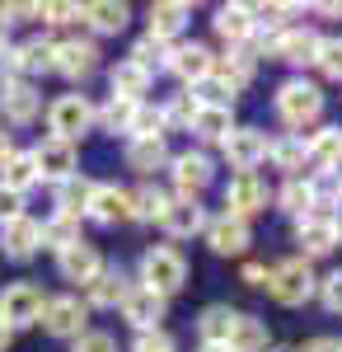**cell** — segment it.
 <instances>
[{"label":"cell","instance_id":"6da1fadb","mask_svg":"<svg viewBox=\"0 0 342 352\" xmlns=\"http://www.w3.org/2000/svg\"><path fill=\"white\" fill-rule=\"evenodd\" d=\"M272 109H277V118L286 122L290 132L305 136V127H315L319 118H323V89L315 80H305V76H290V80L277 85Z\"/></svg>","mask_w":342,"mask_h":352},{"label":"cell","instance_id":"7a4b0ae2","mask_svg":"<svg viewBox=\"0 0 342 352\" xmlns=\"http://www.w3.org/2000/svg\"><path fill=\"white\" fill-rule=\"evenodd\" d=\"M136 287H146V292H155V296H179L187 287V258L183 249H174V244H150L146 254H141V282Z\"/></svg>","mask_w":342,"mask_h":352},{"label":"cell","instance_id":"3957f363","mask_svg":"<svg viewBox=\"0 0 342 352\" xmlns=\"http://www.w3.org/2000/svg\"><path fill=\"white\" fill-rule=\"evenodd\" d=\"M267 292H272V300L277 305H286V310H295V305H305V300H315L319 292V277L315 268L295 254V258H282L277 268L267 272Z\"/></svg>","mask_w":342,"mask_h":352},{"label":"cell","instance_id":"277c9868","mask_svg":"<svg viewBox=\"0 0 342 352\" xmlns=\"http://www.w3.org/2000/svg\"><path fill=\"white\" fill-rule=\"evenodd\" d=\"M43 305H47V296L38 282H10V287H0V324L10 333L43 324Z\"/></svg>","mask_w":342,"mask_h":352},{"label":"cell","instance_id":"5b68a950","mask_svg":"<svg viewBox=\"0 0 342 352\" xmlns=\"http://www.w3.org/2000/svg\"><path fill=\"white\" fill-rule=\"evenodd\" d=\"M89 127H94V104L84 94H56L47 104V136H61L76 146Z\"/></svg>","mask_w":342,"mask_h":352},{"label":"cell","instance_id":"8992f818","mask_svg":"<svg viewBox=\"0 0 342 352\" xmlns=\"http://www.w3.org/2000/svg\"><path fill=\"white\" fill-rule=\"evenodd\" d=\"M272 207V188L263 184V174H230L225 184V217L253 221Z\"/></svg>","mask_w":342,"mask_h":352},{"label":"cell","instance_id":"52a82bcc","mask_svg":"<svg viewBox=\"0 0 342 352\" xmlns=\"http://www.w3.org/2000/svg\"><path fill=\"white\" fill-rule=\"evenodd\" d=\"M169 179L179 197H202L216 184V160L207 151H179V155H169Z\"/></svg>","mask_w":342,"mask_h":352},{"label":"cell","instance_id":"ba28073f","mask_svg":"<svg viewBox=\"0 0 342 352\" xmlns=\"http://www.w3.org/2000/svg\"><path fill=\"white\" fill-rule=\"evenodd\" d=\"M5 80H33L43 71H52V43L47 38H28V43H10L0 52Z\"/></svg>","mask_w":342,"mask_h":352},{"label":"cell","instance_id":"9c48e42d","mask_svg":"<svg viewBox=\"0 0 342 352\" xmlns=\"http://www.w3.org/2000/svg\"><path fill=\"white\" fill-rule=\"evenodd\" d=\"M43 329L52 338H61V343H76L80 333L89 329V305L80 296H47V305H43Z\"/></svg>","mask_w":342,"mask_h":352},{"label":"cell","instance_id":"30bf717a","mask_svg":"<svg viewBox=\"0 0 342 352\" xmlns=\"http://www.w3.org/2000/svg\"><path fill=\"white\" fill-rule=\"evenodd\" d=\"M33 164H38V179H47V184H66L71 174H80V151L71 146V141H61V136H43L33 151Z\"/></svg>","mask_w":342,"mask_h":352},{"label":"cell","instance_id":"8fae6325","mask_svg":"<svg viewBox=\"0 0 342 352\" xmlns=\"http://www.w3.org/2000/svg\"><path fill=\"white\" fill-rule=\"evenodd\" d=\"M220 155L235 174H258V164L267 160V132L258 127H235V132L220 141Z\"/></svg>","mask_w":342,"mask_h":352},{"label":"cell","instance_id":"7c38bea8","mask_svg":"<svg viewBox=\"0 0 342 352\" xmlns=\"http://www.w3.org/2000/svg\"><path fill=\"white\" fill-rule=\"evenodd\" d=\"M52 71L66 80H89L99 71V43L89 38H61L52 43Z\"/></svg>","mask_w":342,"mask_h":352},{"label":"cell","instance_id":"4fadbf2b","mask_svg":"<svg viewBox=\"0 0 342 352\" xmlns=\"http://www.w3.org/2000/svg\"><path fill=\"white\" fill-rule=\"evenodd\" d=\"M319 33L310 24H290L267 43V61H286V66H315Z\"/></svg>","mask_w":342,"mask_h":352},{"label":"cell","instance_id":"5bb4252c","mask_svg":"<svg viewBox=\"0 0 342 352\" xmlns=\"http://www.w3.org/2000/svg\"><path fill=\"white\" fill-rule=\"evenodd\" d=\"M43 113V94L33 80H5L0 85V122L10 127H28Z\"/></svg>","mask_w":342,"mask_h":352},{"label":"cell","instance_id":"9a60e30c","mask_svg":"<svg viewBox=\"0 0 342 352\" xmlns=\"http://www.w3.org/2000/svg\"><path fill=\"white\" fill-rule=\"evenodd\" d=\"M211 28H216V38L220 43H230V52L235 47H249L253 38H258V24H253V5H216V14H211Z\"/></svg>","mask_w":342,"mask_h":352},{"label":"cell","instance_id":"2e32d148","mask_svg":"<svg viewBox=\"0 0 342 352\" xmlns=\"http://www.w3.org/2000/svg\"><path fill=\"white\" fill-rule=\"evenodd\" d=\"M207 244H211V254H220V258H239V254H249V244H253V226L249 221H239V217H211L207 221Z\"/></svg>","mask_w":342,"mask_h":352},{"label":"cell","instance_id":"e0dca14e","mask_svg":"<svg viewBox=\"0 0 342 352\" xmlns=\"http://www.w3.org/2000/svg\"><path fill=\"white\" fill-rule=\"evenodd\" d=\"M38 249H43V221H33L28 212L0 226V254H5V258H14V263H28Z\"/></svg>","mask_w":342,"mask_h":352},{"label":"cell","instance_id":"ac0fdd59","mask_svg":"<svg viewBox=\"0 0 342 352\" xmlns=\"http://www.w3.org/2000/svg\"><path fill=\"white\" fill-rule=\"evenodd\" d=\"M207 207L197 202V197H169V207H164V217H159V226H164V235L169 240H192V235H202L207 230Z\"/></svg>","mask_w":342,"mask_h":352},{"label":"cell","instance_id":"d6986e66","mask_svg":"<svg viewBox=\"0 0 342 352\" xmlns=\"http://www.w3.org/2000/svg\"><path fill=\"white\" fill-rule=\"evenodd\" d=\"M169 71L192 89V85H202L211 71H216V52H211L207 43H174V52H169Z\"/></svg>","mask_w":342,"mask_h":352},{"label":"cell","instance_id":"ffe728a7","mask_svg":"<svg viewBox=\"0 0 342 352\" xmlns=\"http://www.w3.org/2000/svg\"><path fill=\"white\" fill-rule=\"evenodd\" d=\"M295 244H300V258H305V263H310V258H323V254H333V249H338V235H333L328 212H310V217L295 221Z\"/></svg>","mask_w":342,"mask_h":352},{"label":"cell","instance_id":"44dd1931","mask_svg":"<svg viewBox=\"0 0 342 352\" xmlns=\"http://www.w3.org/2000/svg\"><path fill=\"white\" fill-rule=\"evenodd\" d=\"M56 272H61L66 282H76V287H89V282L104 272V254L89 240H80V244H71V249L56 254Z\"/></svg>","mask_w":342,"mask_h":352},{"label":"cell","instance_id":"7402d4cb","mask_svg":"<svg viewBox=\"0 0 342 352\" xmlns=\"http://www.w3.org/2000/svg\"><path fill=\"white\" fill-rule=\"evenodd\" d=\"M146 19H150V28H146V33L174 47V43L183 38V28L192 24V5H187V0H155Z\"/></svg>","mask_w":342,"mask_h":352},{"label":"cell","instance_id":"603a6c76","mask_svg":"<svg viewBox=\"0 0 342 352\" xmlns=\"http://www.w3.org/2000/svg\"><path fill=\"white\" fill-rule=\"evenodd\" d=\"M117 310H122V320H127L136 333H146V329H164L159 320L169 315V300L155 296V292H146V287H132V292H127V300H122Z\"/></svg>","mask_w":342,"mask_h":352},{"label":"cell","instance_id":"cb8c5ba5","mask_svg":"<svg viewBox=\"0 0 342 352\" xmlns=\"http://www.w3.org/2000/svg\"><path fill=\"white\" fill-rule=\"evenodd\" d=\"M84 292H89V296H84L89 310H117V305L127 300V292H132V277L122 268H113V263H104V272H99Z\"/></svg>","mask_w":342,"mask_h":352},{"label":"cell","instance_id":"d4e9b609","mask_svg":"<svg viewBox=\"0 0 342 352\" xmlns=\"http://www.w3.org/2000/svg\"><path fill=\"white\" fill-rule=\"evenodd\" d=\"M267 160L277 164L286 179H300L305 164H310V146L300 132H282V136H267Z\"/></svg>","mask_w":342,"mask_h":352},{"label":"cell","instance_id":"484cf974","mask_svg":"<svg viewBox=\"0 0 342 352\" xmlns=\"http://www.w3.org/2000/svg\"><path fill=\"white\" fill-rule=\"evenodd\" d=\"M127 207H132L127 188H117V184H94L84 217L94 221V226H117V221H127Z\"/></svg>","mask_w":342,"mask_h":352},{"label":"cell","instance_id":"4316f807","mask_svg":"<svg viewBox=\"0 0 342 352\" xmlns=\"http://www.w3.org/2000/svg\"><path fill=\"white\" fill-rule=\"evenodd\" d=\"M122 160H127V169H132V174L150 179L155 169H169V141H164V136H141V141H127Z\"/></svg>","mask_w":342,"mask_h":352},{"label":"cell","instance_id":"83f0119b","mask_svg":"<svg viewBox=\"0 0 342 352\" xmlns=\"http://www.w3.org/2000/svg\"><path fill=\"white\" fill-rule=\"evenodd\" d=\"M310 146V169L323 174V169H342V122H323L319 132L305 136Z\"/></svg>","mask_w":342,"mask_h":352},{"label":"cell","instance_id":"f1b7e54d","mask_svg":"<svg viewBox=\"0 0 342 352\" xmlns=\"http://www.w3.org/2000/svg\"><path fill=\"white\" fill-rule=\"evenodd\" d=\"M253 71H258V56L249 52V47H235V52L216 56V71H211V76H216L220 85H230V89H235V99H239V94L253 85Z\"/></svg>","mask_w":342,"mask_h":352},{"label":"cell","instance_id":"f546056e","mask_svg":"<svg viewBox=\"0 0 342 352\" xmlns=\"http://www.w3.org/2000/svg\"><path fill=\"white\" fill-rule=\"evenodd\" d=\"M272 207H277V212H286L290 221H300V217H310V212H319V207H315V188H310V174L286 179L282 188H272Z\"/></svg>","mask_w":342,"mask_h":352},{"label":"cell","instance_id":"4dcf8cb0","mask_svg":"<svg viewBox=\"0 0 342 352\" xmlns=\"http://www.w3.org/2000/svg\"><path fill=\"white\" fill-rule=\"evenodd\" d=\"M84 24L94 28L99 38H117L122 28L132 24V5H122V0H94V5H84Z\"/></svg>","mask_w":342,"mask_h":352},{"label":"cell","instance_id":"1f68e13d","mask_svg":"<svg viewBox=\"0 0 342 352\" xmlns=\"http://www.w3.org/2000/svg\"><path fill=\"white\" fill-rule=\"evenodd\" d=\"M235 127H239L235 109H197V118H192V127H187V132L197 136L202 146H220Z\"/></svg>","mask_w":342,"mask_h":352},{"label":"cell","instance_id":"d6a6232c","mask_svg":"<svg viewBox=\"0 0 342 352\" xmlns=\"http://www.w3.org/2000/svg\"><path fill=\"white\" fill-rule=\"evenodd\" d=\"M150 80H155V76H146V71H141L136 61H127V56H122V61L108 71V85H113V94H117V99H132V104H141V99H146Z\"/></svg>","mask_w":342,"mask_h":352},{"label":"cell","instance_id":"836d02e7","mask_svg":"<svg viewBox=\"0 0 342 352\" xmlns=\"http://www.w3.org/2000/svg\"><path fill=\"white\" fill-rule=\"evenodd\" d=\"M235 315L230 305H207L202 315H197V338L207 343V348H225V338H230V329H235Z\"/></svg>","mask_w":342,"mask_h":352},{"label":"cell","instance_id":"e575fe53","mask_svg":"<svg viewBox=\"0 0 342 352\" xmlns=\"http://www.w3.org/2000/svg\"><path fill=\"white\" fill-rule=\"evenodd\" d=\"M225 348L230 352H267V324L258 315H235V329H230V338H225Z\"/></svg>","mask_w":342,"mask_h":352},{"label":"cell","instance_id":"d590c367","mask_svg":"<svg viewBox=\"0 0 342 352\" xmlns=\"http://www.w3.org/2000/svg\"><path fill=\"white\" fill-rule=\"evenodd\" d=\"M33 184H43V179H38V164H33L28 151H14L10 160L0 164V188H10V192H19V197H24Z\"/></svg>","mask_w":342,"mask_h":352},{"label":"cell","instance_id":"8d00e7d4","mask_svg":"<svg viewBox=\"0 0 342 352\" xmlns=\"http://www.w3.org/2000/svg\"><path fill=\"white\" fill-rule=\"evenodd\" d=\"M132 197V207H127V221H141V226H150V221L164 217V207H169V192L159 188V184H141Z\"/></svg>","mask_w":342,"mask_h":352},{"label":"cell","instance_id":"74e56055","mask_svg":"<svg viewBox=\"0 0 342 352\" xmlns=\"http://www.w3.org/2000/svg\"><path fill=\"white\" fill-rule=\"evenodd\" d=\"M89 192H94V179H84V174H71L66 184H56V212H66V217H80V221H84Z\"/></svg>","mask_w":342,"mask_h":352},{"label":"cell","instance_id":"f35d334b","mask_svg":"<svg viewBox=\"0 0 342 352\" xmlns=\"http://www.w3.org/2000/svg\"><path fill=\"white\" fill-rule=\"evenodd\" d=\"M84 235H80V217H66V212H52V217L43 221V249H71V244H80Z\"/></svg>","mask_w":342,"mask_h":352},{"label":"cell","instance_id":"ab89813d","mask_svg":"<svg viewBox=\"0 0 342 352\" xmlns=\"http://www.w3.org/2000/svg\"><path fill=\"white\" fill-rule=\"evenodd\" d=\"M169 52H174L169 43H159V38H150V33H146V38H136V43H132L127 61H136L146 76H155V71H169Z\"/></svg>","mask_w":342,"mask_h":352},{"label":"cell","instance_id":"60d3db41","mask_svg":"<svg viewBox=\"0 0 342 352\" xmlns=\"http://www.w3.org/2000/svg\"><path fill=\"white\" fill-rule=\"evenodd\" d=\"M141 104H146V99H141ZM132 113H136L132 99H117V94H108L104 109H94V122H99L104 132H113V136H127V127H132Z\"/></svg>","mask_w":342,"mask_h":352},{"label":"cell","instance_id":"b9f144b4","mask_svg":"<svg viewBox=\"0 0 342 352\" xmlns=\"http://www.w3.org/2000/svg\"><path fill=\"white\" fill-rule=\"evenodd\" d=\"M159 118H164V136L169 132H187L192 127V118H197V104H192V94H174L169 104H159Z\"/></svg>","mask_w":342,"mask_h":352},{"label":"cell","instance_id":"7bdbcfd3","mask_svg":"<svg viewBox=\"0 0 342 352\" xmlns=\"http://www.w3.org/2000/svg\"><path fill=\"white\" fill-rule=\"evenodd\" d=\"M315 71L323 76V80H342V33H333V38H319Z\"/></svg>","mask_w":342,"mask_h":352},{"label":"cell","instance_id":"ee69618b","mask_svg":"<svg viewBox=\"0 0 342 352\" xmlns=\"http://www.w3.org/2000/svg\"><path fill=\"white\" fill-rule=\"evenodd\" d=\"M141 136H164V118H159V104H136L132 127H127V141H141Z\"/></svg>","mask_w":342,"mask_h":352},{"label":"cell","instance_id":"f6af8a7d","mask_svg":"<svg viewBox=\"0 0 342 352\" xmlns=\"http://www.w3.org/2000/svg\"><path fill=\"white\" fill-rule=\"evenodd\" d=\"M80 19H84V5H76V0H47L43 5V24L66 28V24H80Z\"/></svg>","mask_w":342,"mask_h":352},{"label":"cell","instance_id":"bcb514c9","mask_svg":"<svg viewBox=\"0 0 342 352\" xmlns=\"http://www.w3.org/2000/svg\"><path fill=\"white\" fill-rule=\"evenodd\" d=\"M132 352H179V343H174L169 329H146L132 338Z\"/></svg>","mask_w":342,"mask_h":352},{"label":"cell","instance_id":"7dc6e473","mask_svg":"<svg viewBox=\"0 0 342 352\" xmlns=\"http://www.w3.org/2000/svg\"><path fill=\"white\" fill-rule=\"evenodd\" d=\"M319 300H323V310L328 315H342V268H333L328 277H319Z\"/></svg>","mask_w":342,"mask_h":352},{"label":"cell","instance_id":"c3c4849f","mask_svg":"<svg viewBox=\"0 0 342 352\" xmlns=\"http://www.w3.org/2000/svg\"><path fill=\"white\" fill-rule=\"evenodd\" d=\"M71 352H117V338L108 329H84L76 343H71Z\"/></svg>","mask_w":342,"mask_h":352},{"label":"cell","instance_id":"681fc988","mask_svg":"<svg viewBox=\"0 0 342 352\" xmlns=\"http://www.w3.org/2000/svg\"><path fill=\"white\" fill-rule=\"evenodd\" d=\"M0 19H5V24H28V19H43V5H33V0H10V5H0Z\"/></svg>","mask_w":342,"mask_h":352},{"label":"cell","instance_id":"f907efd6","mask_svg":"<svg viewBox=\"0 0 342 352\" xmlns=\"http://www.w3.org/2000/svg\"><path fill=\"white\" fill-rule=\"evenodd\" d=\"M14 217H24V197H19V192H10V188H0V226H5V221H14Z\"/></svg>","mask_w":342,"mask_h":352},{"label":"cell","instance_id":"816d5d0a","mask_svg":"<svg viewBox=\"0 0 342 352\" xmlns=\"http://www.w3.org/2000/svg\"><path fill=\"white\" fill-rule=\"evenodd\" d=\"M267 263H244V268H239V282H244V287H267Z\"/></svg>","mask_w":342,"mask_h":352},{"label":"cell","instance_id":"f5cc1de1","mask_svg":"<svg viewBox=\"0 0 342 352\" xmlns=\"http://www.w3.org/2000/svg\"><path fill=\"white\" fill-rule=\"evenodd\" d=\"M295 352H342V338L319 333V338H305V348H295Z\"/></svg>","mask_w":342,"mask_h":352},{"label":"cell","instance_id":"db71d44e","mask_svg":"<svg viewBox=\"0 0 342 352\" xmlns=\"http://www.w3.org/2000/svg\"><path fill=\"white\" fill-rule=\"evenodd\" d=\"M10 155H14V136H10L5 127H0V164L10 160Z\"/></svg>","mask_w":342,"mask_h":352},{"label":"cell","instance_id":"11a10c76","mask_svg":"<svg viewBox=\"0 0 342 352\" xmlns=\"http://www.w3.org/2000/svg\"><path fill=\"white\" fill-rule=\"evenodd\" d=\"M315 14H323V19H342V5H315Z\"/></svg>","mask_w":342,"mask_h":352},{"label":"cell","instance_id":"9f6ffc18","mask_svg":"<svg viewBox=\"0 0 342 352\" xmlns=\"http://www.w3.org/2000/svg\"><path fill=\"white\" fill-rule=\"evenodd\" d=\"M328 221H333V235H338V244H342V207H338V212H328Z\"/></svg>","mask_w":342,"mask_h":352},{"label":"cell","instance_id":"6f0895ef","mask_svg":"<svg viewBox=\"0 0 342 352\" xmlns=\"http://www.w3.org/2000/svg\"><path fill=\"white\" fill-rule=\"evenodd\" d=\"M10 343H14V333H10V329L0 324V352H10Z\"/></svg>","mask_w":342,"mask_h":352},{"label":"cell","instance_id":"680465c9","mask_svg":"<svg viewBox=\"0 0 342 352\" xmlns=\"http://www.w3.org/2000/svg\"><path fill=\"white\" fill-rule=\"evenodd\" d=\"M5 47H10V24L0 19V52H5Z\"/></svg>","mask_w":342,"mask_h":352},{"label":"cell","instance_id":"91938a15","mask_svg":"<svg viewBox=\"0 0 342 352\" xmlns=\"http://www.w3.org/2000/svg\"><path fill=\"white\" fill-rule=\"evenodd\" d=\"M197 352H230V348H207V343H202V348H197Z\"/></svg>","mask_w":342,"mask_h":352},{"label":"cell","instance_id":"94428289","mask_svg":"<svg viewBox=\"0 0 342 352\" xmlns=\"http://www.w3.org/2000/svg\"><path fill=\"white\" fill-rule=\"evenodd\" d=\"M267 352H290V348H267Z\"/></svg>","mask_w":342,"mask_h":352}]
</instances>
